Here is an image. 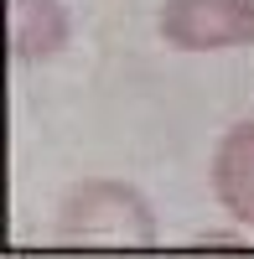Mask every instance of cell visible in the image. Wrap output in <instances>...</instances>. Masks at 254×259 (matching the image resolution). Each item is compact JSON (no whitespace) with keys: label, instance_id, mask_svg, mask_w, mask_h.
I'll use <instances>...</instances> for the list:
<instances>
[{"label":"cell","instance_id":"obj_1","mask_svg":"<svg viewBox=\"0 0 254 259\" xmlns=\"http://www.w3.org/2000/svg\"><path fill=\"white\" fill-rule=\"evenodd\" d=\"M156 212L145 192L130 182H78L57 207V239L62 244H94V249H151L156 244Z\"/></svg>","mask_w":254,"mask_h":259},{"label":"cell","instance_id":"obj_2","mask_svg":"<svg viewBox=\"0 0 254 259\" xmlns=\"http://www.w3.org/2000/svg\"><path fill=\"white\" fill-rule=\"evenodd\" d=\"M156 26L177 52L254 47V0H166Z\"/></svg>","mask_w":254,"mask_h":259},{"label":"cell","instance_id":"obj_3","mask_svg":"<svg viewBox=\"0 0 254 259\" xmlns=\"http://www.w3.org/2000/svg\"><path fill=\"white\" fill-rule=\"evenodd\" d=\"M213 197L254 233V119H239L213 150Z\"/></svg>","mask_w":254,"mask_h":259},{"label":"cell","instance_id":"obj_4","mask_svg":"<svg viewBox=\"0 0 254 259\" xmlns=\"http://www.w3.org/2000/svg\"><path fill=\"white\" fill-rule=\"evenodd\" d=\"M73 21L62 11V0H11V52L16 62H47L68 47Z\"/></svg>","mask_w":254,"mask_h":259}]
</instances>
